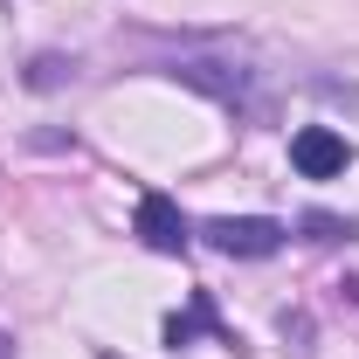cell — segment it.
I'll return each mask as SVG.
<instances>
[{
    "instance_id": "cell-2",
    "label": "cell",
    "mask_w": 359,
    "mask_h": 359,
    "mask_svg": "<svg viewBox=\"0 0 359 359\" xmlns=\"http://www.w3.org/2000/svg\"><path fill=\"white\" fill-rule=\"evenodd\" d=\"M290 166H297L304 180H332V173L353 166V138L332 132V125H304V132L290 138Z\"/></svg>"
},
{
    "instance_id": "cell-3",
    "label": "cell",
    "mask_w": 359,
    "mask_h": 359,
    "mask_svg": "<svg viewBox=\"0 0 359 359\" xmlns=\"http://www.w3.org/2000/svg\"><path fill=\"white\" fill-rule=\"evenodd\" d=\"M132 228H138V242L152 249V256H180L194 235H187V222H180V208L166 201V194H145L138 201V215H132Z\"/></svg>"
},
{
    "instance_id": "cell-5",
    "label": "cell",
    "mask_w": 359,
    "mask_h": 359,
    "mask_svg": "<svg viewBox=\"0 0 359 359\" xmlns=\"http://www.w3.org/2000/svg\"><path fill=\"white\" fill-rule=\"evenodd\" d=\"M304 235H311V242H339V235H353V222H339V215H304Z\"/></svg>"
},
{
    "instance_id": "cell-1",
    "label": "cell",
    "mask_w": 359,
    "mask_h": 359,
    "mask_svg": "<svg viewBox=\"0 0 359 359\" xmlns=\"http://www.w3.org/2000/svg\"><path fill=\"white\" fill-rule=\"evenodd\" d=\"M201 235H208V249H222V256H235V263H263V256L283 249L290 228L269 222V215H215Z\"/></svg>"
},
{
    "instance_id": "cell-6",
    "label": "cell",
    "mask_w": 359,
    "mask_h": 359,
    "mask_svg": "<svg viewBox=\"0 0 359 359\" xmlns=\"http://www.w3.org/2000/svg\"><path fill=\"white\" fill-rule=\"evenodd\" d=\"M28 83H35V90H48V83H62V62H55V55H42V62H35V76H28Z\"/></svg>"
},
{
    "instance_id": "cell-4",
    "label": "cell",
    "mask_w": 359,
    "mask_h": 359,
    "mask_svg": "<svg viewBox=\"0 0 359 359\" xmlns=\"http://www.w3.org/2000/svg\"><path fill=\"white\" fill-rule=\"evenodd\" d=\"M201 332H208V339H222V346H235V339H228V325L215 318V297H208V290H194V304L166 318V346L180 353V346H194Z\"/></svg>"
}]
</instances>
